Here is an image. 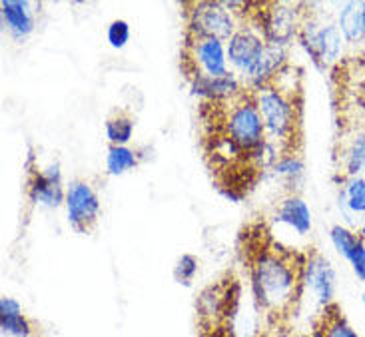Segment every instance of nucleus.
<instances>
[{
  "mask_svg": "<svg viewBox=\"0 0 365 337\" xmlns=\"http://www.w3.org/2000/svg\"><path fill=\"white\" fill-rule=\"evenodd\" d=\"M331 244L344 258L351 264L356 276L361 281H365V242L361 236L354 234L351 229L344 226H334L329 232Z\"/></svg>",
  "mask_w": 365,
  "mask_h": 337,
  "instance_id": "13",
  "label": "nucleus"
},
{
  "mask_svg": "<svg viewBox=\"0 0 365 337\" xmlns=\"http://www.w3.org/2000/svg\"><path fill=\"white\" fill-rule=\"evenodd\" d=\"M0 16H2V26L9 30V34L14 40L29 38L36 26L34 10L29 0H2Z\"/></svg>",
  "mask_w": 365,
  "mask_h": 337,
  "instance_id": "12",
  "label": "nucleus"
},
{
  "mask_svg": "<svg viewBox=\"0 0 365 337\" xmlns=\"http://www.w3.org/2000/svg\"><path fill=\"white\" fill-rule=\"evenodd\" d=\"M334 284H336V274L329 261L316 249L306 254V286L316 291V296L324 306L334 301Z\"/></svg>",
  "mask_w": 365,
  "mask_h": 337,
  "instance_id": "11",
  "label": "nucleus"
},
{
  "mask_svg": "<svg viewBox=\"0 0 365 337\" xmlns=\"http://www.w3.org/2000/svg\"><path fill=\"white\" fill-rule=\"evenodd\" d=\"M341 170H344V180L356 178L365 172V132L354 134L347 140L346 148H341Z\"/></svg>",
  "mask_w": 365,
  "mask_h": 337,
  "instance_id": "19",
  "label": "nucleus"
},
{
  "mask_svg": "<svg viewBox=\"0 0 365 337\" xmlns=\"http://www.w3.org/2000/svg\"><path fill=\"white\" fill-rule=\"evenodd\" d=\"M66 216L78 234H90L96 228L100 216V198L86 180H74L66 188Z\"/></svg>",
  "mask_w": 365,
  "mask_h": 337,
  "instance_id": "8",
  "label": "nucleus"
},
{
  "mask_svg": "<svg viewBox=\"0 0 365 337\" xmlns=\"http://www.w3.org/2000/svg\"><path fill=\"white\" fill-rule=\"evenodd\" d=\"M274 174L276 176H286L289 180L299 178L304 174V162L297 158V154H292V156H282L274 162Z\"/></svg>",
  "mask_w": 365,
  "mask_h": 337,
  "instance_id": "23",
  "label": "nucleus"
},
{
  "mask_svg": "<svg viewBox=\"0 0 365 337\" xmlns=\"http://www.w3.org/2000/svg\"><path fill=\"white\" fill-rule=\"evenodd\" d=\"M359 234H361V238H365V222H364V226H361V232H359Z\"/></svg>",
  "mask_w": 365,
  "mask_h": 337,
  "instance_id": "26",
  "label": "nucleus"
},
{
  "mask_svg": "<svg viewBox=\"0 0 365 337\" xmlns=\"http://www.w3.org/2000/svg\"><path fill=\"white\" fill-rule=\"evenodd\" d=\"M266 44L267 42L264 40V36H262L254 26L242 24V26L234 32V36L227 40V62H230L242 76H246L247 70L252 68L254 62L259 58L262 50L266 48Z\"/></svg>",
  "mask_w": 365,
  "mask_h": 337,
  "instance_id": "9",
  "label": "nucleus"
},
{
  "mask_svg": "<svg viewBox=\"0 0 365 337\" xmlns=\"http://www.w3.org/2000/svg\"><path fill=\"white\" fill-rule=\"evenodd\" d=\"M182 70L192 82L196 78H220L230 74L227 70L226 44L217 38L184 36Z\"/></svg>",
  "mask_w": 365,
  "mask_h": 337,
  "instance_id": "5",
  "label": "nucleus"
},
{
  "mask_svg": "<svg viewBox=\"0 0 365 337\" xmlns=\"http://www.w3.org/2000/svg\"><path fill=\"white\" fill-rule=\"evenodd\" d=\"M242 286L234 274H226L214 284H210L200 291L196 299V321L200 336L216 331V329L232 328L237 313Z\"/></svg>",
  "mask_w": 365,
  "mask_h": 337,
  "instance_id": "3",
  "label": "nucleus"
},
{
  "mask_svg": "<svg viewBox=\"0 0 365 337\" xmlns=\"http://www.w3.org/2000/svg\"><path fill=\"white\" fill-rule=\"evenodd\" d=\"M138 152L128 146H110L106 156V170L110 176H122L138 166Z\"/></svg>",
  "mask_w": 365,
  "mask_h": 337,
  "instance_id": "21",
  "label": "nucleus"
},
{
  "mask_svg": "<svg viewBox=\"0 0 365 337\" xmlns=\"http://www.w3.org/2000/svg\"><path fill=\"white\" fill-rule=\"evenodd\" d=\"M341 202L351 214H365V178L356 176V178L344 180L341 188Z\"/></svg>",
  "mask_w": 365,
  "mask_h": 337,
  "instance_id": "22",
  "label": "nucleus"
},
{
  "mask_svg": "<svg viewBox=\"0 0 365 337\" xmlns=\"http://www.w3.org/2000/svg\"><path fill=\"white\" fill-rule=\"evenodd\" d=\"M256 9L257 10H246L244 14L252 16L254 28L264 36L267 44L286 48L289 42L297 38L302 20H304L302 12L297 10V4L266 2V4H256Z\"/></svg>",
  "mask_w": 365,
  "mask_h": 337,
  "instance_id": "4",
  "label": "nucleus"
},
{
  "mask_svg": "<svg viewBox=\"0 0 365 337\" xmlns=\"http://www.w3.org/2000/svg\"><path fill=\"white\" fill-rule=\"evenodd\" d=\"M106 38H108V44L112 48H124L130 42V24L126 20H112L110 22L108 30H106Z\"/></svg>",
  "mask_w": 365,
  "mask_h": 337,
  "instance_id": "25",
  "label": "nucleus"
},
{
  "mask_svg": "<svg viewBox=\"0 0 365 337\" xmlns=\"http://www.w3.org/2000/svg\"><path fill=\"white\" fill-rule=\"evenodd\" d=\"M187 36L196 38H217L222 42L234 36L240 26L236 14L224 6V2H192L187 4Z\"/></svg>",
  "mask_w": 365,
  "mask_h": 337,
  "instance_id": "6",
  "label": "nucleus"
},
{
  "mask_svg": "<svg viewBox=\"0 0 365 337\" xmlns=\"http://www.w3.org/2000/svg\"><path fill=\"white\" fill-rule=\"evenodd\" d=\"M337 28L347 42H361L365 38V2H346L339 9Z\"/></svg>",
  "mask_w": 365,
  "mask_h": 337,
  "instance_id": "18",
  "label": "nucleus"
},
{
  "mask_svg": "<svg viewBox=\"0 0 365 337\" xmlns=\"http://www.w3.org/2000/svg\"><path fill=\"white\" fill-rule=\"evenodd\" d=\"M297 38L302 40L304 48L312 60L316 62L319 68H327L329 64H334L339 58L341 52V32L337 28V24H317L314 20H302L299 34Z\"/></svg>",
  "mask_w": 365,
  "mask_h": 337,
  "instance_id": "7",
  "label": "nucleus"
},
{
  "mask_svg": "<svg viewBox=\"0 0 365 337\" xmlns=\"http://www.w3.org/2000/svg\"><path fill=\"white\" fill-rule=\"evenodd\" d=\"M312 337H359L354 328L347 323L346 316L336 301L324 306L319 316L314 319Z\"/></svg>",
  "mask_w": 365,
  "mask_h": 337,
  "instance_id": "14",
  "label": "nucleus"
},
{
  "mask_svg": "<svg viewBox=\"0 0 365 337\" xmlns=\"http://www.w3.org/2000/svg\"><path fill=\"white\" fill-rule=\"evenodd\" d=\"M197 274V259L192 254H184L182 258L176 261L174 268V279L182 284V286H192V281Z\"/></svg>",
  "mask_w": 365,
  "mask_h": 337,
  "instance_id": "24",
  "label": "nucleus"
},
{
  "mask_svg": "<svg viewBox=\"0 0 365 337\" xmlns=\"http://www.w3.org/2000/svg\"><path fill=\"white\" fill-rule=\"evenodd\" d=\"M0 328L10 337H36V326L30 321L12 298L0 299Z\"/></svg>",
  "mask_w": 365,
  "mask_h": 337,
  "instance_id": "15",
  "label": "nucleus"
},
{
  "mask_svg": "<svg viewBox=\"0 0 365 337\" xmlns=\"http://www.w3.org/2000/svg\"><path fill=\"white\" fill-rule=\"evenodd\" d=\"M194 94L202 96L204 102L206 100H226L236 96L237 92H242L246 84H242L234 72H230L226 76L220 78H196L190 82Z\"/></svg>",
  "mask_w": 365,
  "mask_h": 337,
  "instance_id": "17",
  "label": "nucleus"
},
{
  "mask_svg": "<svg viewBox=\"0 0 365 337\" xmlns=\"http://www.w3.org/2000/svg\"><path fill=\"white\" fill-rule=\"evenodd\" d=\"M30 202L44 206V208H58L66 199V192L62 188V172L58 164H52L44 170H30L26 182Z\"/></svg>",
  "mask_w": 365,
  "mask_h": 337,
  "instance_id": "10",
  "label": "nucleus"
},
{
  "mask_svg": "<svg viewBox=\"0 0 365 337\" xmlns=\"http://www.w3.org/2000/svg\"><path fill=\"white\" fill-rule=\"evenodd\" d=\"M276 222L296 229L299 236H306L312 229V212H309L304 199L296 194H292V196H287L279 202L276 209Z\"/></svg>",
  "mask_w": 365,
  "mask_h": 337,
  "instance_id": "16",
  "label": "nucleus"
},
{
  "mask_svg": "<svg viewBox=\"0 0 365 337\" xmlns=\"http://www.w3.org/2000/svg\"><path fill=\"white\" fill-rule=\"evenodd\" d=\"M106 136L110 140V146H126L134 136V118L122 110H116L106 120Z\"/></svg>",
  "mask_w": 365,
  "mask_h": 337,
  "instance_id": "20",
  "label": "nucleus"
},
{
  "mask_svg": "<svg viewBox=\"0 0 365 337\" xmlns=\"http://www.w3.org/2000/svg\"><path fill=\"white\" fill-rule=\"evenodd\" d=\"M257 100V108L266 126V138L269 152L277 160L292 156L296 152V140H299V124H302V100L297 98L299 90L284 88L277 78L269 80L267 84L254 88Z\"/></svg>",
  "mask_w": 365,
  "mask_h": 337,
  "instance_id": "2",
  "label": "nucleus"
},
{
  "mask_svg": "<svg viewBox=\"0 0 365 337\" xmlns=\"http://www.w3.org/2000/svg\"><path fill=\"white\" fill-rule=\"evenodd\" d=\"M244 238L246 248L242 252L257 308L274 321L287 319L296 311L306 286V256L282 248L266 229H257L254 236L244 232Z\"/></svg>",
  "mask_w": 365,
  "mask_h": 337,
  "instance_id": "1",
  "label": "nucleus"
},
{
  "mask_svg": "<svg viewBox=\"0 0 365 337\" xmlns=\"http://www.w3.org/2000/svg\"><path fill=\"white\" fill-rule=\"evenodd\" d=\"M364 301H365V294H364Z\"/></svg>",
  "mask_w": 365,
  "mask_h": 337,
  "instance_id": "27",
  "label": "nucleus"
}]
</instances>
